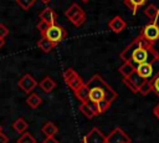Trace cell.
<instances>
[{"label":"cell","instance_id":"obj_6","mask_svg":"<svg viewBox=\"0 0 159 143\" xmlns=\"http://www.w3.org/2000/svg\"><path fill=\"white\" fill-rule=\"evenodd\" d=\"M148 80H145V78H143L142 76H139L137 72H134V73H132L129 77H127V78H123V83L132 91V92H139V88L147 82Z\"/></svg>","mask_w":159,"mask_h":143},{"label":"cell","instance_id":"obj_1","mask_svg":"<svg viewBox=\"0 0 159 143\" xmlns=\"http://www.w3.org/2000/svg\"><path fill=\"white\" fill-rule=\"evenodd\" d=\"M88 90H89V97L88 101L97 103L101 99H107L111 103L117 98V92L99 76L94 75L86 82Z\"/></svg>","mask_w":159,"mask_h":143},{"label":"cell","instance_id":"obj_12","mask_svg":"<svg viewBox=\"0 0 159 143\" xmlns=\"http://www.w3.org/2000/svg\"><path fill=\"white\" fill-rule=\"evenodd\" d=\"M40 20L47 22L50 26L57 24V14L51 9V7H46L41 14H40Z\"/></svg>","mask_w":159,"mask_h":143},{"label":"cell","instance_id":"obj_8","mask_svg":"<svg viewBox=\"0 0 159 143\" xmlns=\"http://www.w3.org/2000/svg\"><path fill=\"white\" fill-rule=\"evenodd\" d=\"M17 85H19V87H20L25 93H29V95H30V93L35 90V87L37 86V82H36V80H35L31 75L25 73V75L19 80Z\"/></svg>","mask_w":159,"mask_h":143},{"label":"cell","instance_id":"obj_18","mask_svg":"<svg viewBox=\"0 0 159 143\" xmlns=\"http://www.w3.org/2000/svg\"><path fill=\"white\" fill-rule=\"evenodd\" d=\"M41 132H42L46 137H53V136L58 132V128H57V126H56L53 122H46V123L42 126Z\"/></svg>","mask_w":159,"mask_h":143},{"label":"cell","instance_id":"obj_5","mask_svg":"<svg viewBox=\"0 0 159 143\" xmlns=\"http://www.w3.org/2000/svg\"><path fill=\"white\" fill-rule=\"evenodd\" d=\"M63 80L66 82V85L75 92L76 90H78L84 82L83 80L78 76V73L73 70V68H67L65 72H63Z\"/></svg>","mask_w":159,"mask_h":143},{"label":"cell","instance_id":"obj_13","mask_svg":"<svg viewBox=\"0 0 159 143\" xmlns=\"http://www.w3.org/2000/svg\"><path fill=\"white\" fill-rule=\"evenodd\" d=\"M75 96H76L77 99L81 101V103L87 102V101H88V97H89V90H88L87 85L83 83L78 90H76V91H75Z\"/></svg>","mask_w":159,"mask_h":143},{"label":"cell","instance_id":"obj_36","mask_svg":"<svg viewBox=\"0 0 159 143\" xmlns=\"http://www.w3.org/2000/svg\"><path fill=\"white\" fill-rule=\"evenodd\" d=\"M82 1H83V2H88L89 0H82Z\"/></svg>","mask_w":159,"mask_h":143},{"label":"cell","instance_id":"obj_34","mask_svg":"<svg viewBox=\"0 0 159 143\" xmlns=\"http://www.w3.org/2000/svg\"><path fill=\"white\" fill-rule=\"evenodd\" d=\"M4 45H5V41H4V39H0V48H1Z\"/></svg>","mask_w":159,"mask_h":143},{"label":"cell","instance_id":"obj_14","mask_svg":"<svg viewBox=\"0 0 159 143\" xmlns=\"http://www.w3.org/2000/svg\"><path fill=\"white\" fill-rule=\"evenodd\" d=\"M147 1H148V0H124V4H125V6H127L133 14H135L142 6H144V5L147 4Z\"/></svg>","mask_w":159,"mask_h":143},{"label":"cell","instance_id":"obj_3","mask_svg":"<svg viewBox=\"0 0 159 143\" xmlns=\"http://www.w3.org/2000/svg\"><path fill=\"white\" fill-rule=\"evenodd\" d=\"M143 40H145L148 44L153 45L159 40V25L157 22H150L148 25H145L139 35Z\"/></svg>","mask_w":159,"mask_h":143},{"label":"cell","instance_id":"obj_17","mask_svg":"<svg viewBox=\"0 0 159 143\" xmlns=\"http://www.w3.org/2000/svg\"><path fill=\"white\" fill-rule=\"evenodd\" d=\"M119 73L123 76V78H127L129 77L132 73L135 72V66L132 63V62H124L119 68H118Z\"/></svg>","mask_w":159,"mask_h":143},{"label":"cell","instance_id":"obj_24","mask_svg":"<svg viewBox=\"0 0 159 143\" xmlns=\"http://www.w3.org/2000/svg\"><path fill=\"white\" fill-rule=\"evenodd\" d=\"M17 143H36V139L34 138V136L29 132H25L22 134H20V137L16 141Z\"/></svg>","mask_w":159,"mask_h":143},{"label":"cell","instance_id":"obj_30","mask_svg":"<svg viewBox=\"0 0 159 143\" xmlns=\"http://www.w3.org/2000/svg\"><path fill=\"white\" fill-rule=\"evenodd\" d=\"M9 35V29L6 27V25L0 24V39H5Z\"/></svg>","mask_w":159,"mask_h":143},{"label":"cell","instance_id":"obj_4","mask_svg":"<svg viewBox=\"0 0 159 143\" xmlns=\"http://www.w3.org/2000/svg\"><path fill=\"white\" fill-rule=\"evenodd\" d=\"M66 35H67L66 30L62 26H60L58 24H55V25H51L42 36H45L47 40H50L56 46L66 37Z\"/></svg>","mask_w":159,"mask_h":143},{"label":"cell","instance_id":"obj_29","mask_svg":"<svg viewBox=\"0 0 159 143\" xmlns=\"http://www.w3.org/2000/svg\"><path fill=\"white\" fill-rule=\"evenodd\" d=\"M36 27H37V30L40 31V34L41 35H43L46 31H47V29L50 27V25L47 24V22H45V21H42V20H40L39 22H37V25H36Z\"/></svg>","mask_w":159,"mask_h":143},{"label":"cell","instance_id":"obj_10","mask_svg":"<svg viewBox=\"0 0 159 143\" xmlns=\"http://www.w3.org/2000/svg\"><path fill=\"white\" fill-rule=\"evenodd\" d=\"M80 112L86 117V118H89L92 119L93 117L98 116V111H97V106L96 103L91 102V101H87V102H83L80 104Z\"/></svg>","mask_w":159,"mask_h":143},{"label":"cell","instance_id":"obj_23","mask_svg":"<svg viewBox=\"0 0 159 143\" xmlns=\"http://www.w3.org/2000/svg\"><path fill=\"white\" fill-rule=\"evenodd\" d=\"M81 10H82V9H81V6H80L78 4L72 2V4L68 6V9L65 11V16H66V17L70 20V19H71L73 15H76V14H77L78 11H81Z\"/></svg>","mask_w":159,"mask_h":143},{"label":"cell","instance_id":"obj_11","mask_svg":"<svg viewBox=\"0 0 159 143\" xmlns=\"http://www.w3.org/2000/svg\"><path fill=\"white\" fill-rule=\"evenodd\" d=\"M108 27H109L113 32L119 34V32H122V31L127 27V24H125V21H124L120 16H114V17H112V19L108 21Z\"/></svg>","mask_w":159,"mask_h":143},{"label":"cell","instance_id":"obj_19","mask_svg":"<svg viewBox=\"0 0 159 143\" xmlns=\"http://www.w3.org/2000/svg\"><path fill=\"white\" fill-rule=\"evenodd\" d=\"M26 103H27V106L30 108L35 109V108L40 107V104L42 103V98L37 93H30L27 96V98H26Z\"/></svg>","mask_w":159,"mask_h":143},{"label":"cell","instance_id":"obj_9","mask_svg":"<svg viewBox=\"0 0 159 143\" xmlns=\"http://www.w3.org/2000/svg\"><path fill=\"white\" fill-rule=\"evenodd\" d=\"M83 143H106V136L94 127L83 137Z\"/></svg>","mask_w":159,"mask_h":143},{"label":"cell","instance_id":"obj_32","mask_svg":"<svg viewBox=\"0 0 159 143\" xmlns=\"http://www.w3.org/2000/svg\"><path fill=\"white\" fill-rule=\"evenodd\" d=\"M7 141H9L7 136L4 133H0V143H7Z\"/></svg>","mask_w":159,"mask_h":143},{"label":"cell","instance_id":"obj_15","mask_svg":"<svg viewBox=\"0 0 159 143\" xmlns=\"http://www.w3.org/2000/svg\"><path fill=\"white\" fill-rule=\"evenodd\" d=\"M40 87L42 88L43 92L50 93V92H52V91L55 90V87H56V82H55L50 76H46V77L40 82Z\"/></svg>","mask_w":159,"mask_h":143},{"label":"cell","instance_id":"obj_33","mask_svg":"<svg viewBox=\"0 0 159 143\" xmlns=\"http://www.w3.org/2000/svg\"><path fill=\"white\" fill-rule=\"evenodd\" d=\"M153 113H154V116H155V117L159 119V103H158V104L154 107V109H153Z\"/></svg>","mask_w":159,"mask_h":143},{"label":"cell","instance_id":"obj_26","mask_svg":"<svg viewBox=\"0 0 159 143\" xmlns=\"http://www.w3.org/2000/svg\"><path fill=\"white\" fill-rule=\"evenodd\" d=\"M36 0H16V4L22 9V10H30Z\"/></svg>","mask_w":159,"mask_h":143},{"label":"cell","instance_id":"obj_25","mask_svg":"<svg viewBox=\"0 0 159 143\" xmlns=\"http://www.w3.org/2000/svg\"><path fill=\"white\" fill-rule=\"evenodd\" d=\"M96 106H97L98 114H101V113H104V112L111 107V102H109V101H107V99H101L99 102H97V103H96Z\"/></svg>","mask_w":159,"mask_h":143},{"label":"cell","instance_id":"obj_2","mask_svg":"<svg viewBox=\"0 0 159 143\" xmlns=\"http://www.w3.org/2000/svg\"><path fill=\"white\" fill-rule=\"evenodd\" d=\"M133 41L135 44V47L132 53L130 62L134 66H138L142 63H154V62L159 61V53L154 48L153 45L148 44L140 36L135 37Z\"/></svg>","mask_w":159,"mask_h":143},{"label":"cell","instance_id":"obj_28","mask_svg":"<svg viewBox=\"0 0 159 143\" xmlns=\"http://www.w3.org/2000/svg\"><path fill=\"white\" fill-rule=\"evenodd\" d=\"M150 92H152V83H150V81L148 80V81L139 88V93L143 95V96H147V95L150 93Z\"/></svg>","mask_w":159,"mask_h":143},{"label":"cell","instance_id":"obj_16","mask_svg":"<svg viewBox=\"0 0 159 143\" xmlns=\"http://www.w3.org/2000/svg\"><path fill=\"white\" fill-rule=\"evenodd\" d=\"M144 14H145V16L148 19H150L152 21H155L157 17L159 16V7L155 4H149L144 9Z\"/></svg>","mask_w":159,"mask_h":143},{"label":"cell","instance_id":"obj_7","mask_svg":"<svg viewBox=\"0 0 159 143\" xmlns=\"http://www.w3.org/2000/svg\"><path fill=\"white\" fill-rule=\"evenodd\" d=\"M106 143H130V137L122 128L117 127L106 137Z\"/></svg>","mask_w":159,"mask_h":143},{"label":"cell","instance_id":"obj_22","mask_svg":"<svg viewBox=\"0 0 159 143\" xmlns=\"http://www.w3.org/2000/svg\"><path fill=\"white\" fill-rule=\"evenodd\" d=\"M70 21H71L76 27L82 26V25L84 24V21H86V12H84L83 10L78 11L76 15H73V16L70 19Z\"/></svg>","mask_w":159,"mask_h":143},{"label":"cell","instance_id":"obj_31","mask_svg":"<svg viewBox=\"0 0 159 143\" xmlns=\"http://www.w3.org/2000/svg\"><path fill=\"white\" fill-rule=\"evenodd\" d=\"M42 143H60L55 137H46L43 141H42Z\"/></svg>","mask_w":159,"mask_h":143},{"label":"cell","instance_id":"obj_27","mask_svg":"<svg viewBox=\"0 0 159 143\" xmlns=\"http://www.w3.org/2000/svg\"><path fill=\"white\" fill-rule=\"evenodd\" d=\"M152 83V92H154L158 97H159V73L155 75L152 80H149Z\"/></svg>","mask_w":159,"mask_h":143},{"label":"cell","instance_id":"obj_21","mask_svg":"<svg viewBox=\"0 0 159 143\" xmlns=\"http://www.w3.org/2000/svg\"><path fill=\"white\" fill-rule=\"evenodd\" d=\"M12 127H14L15 132H17L19 134H22V133H25V132H26V129H27L29 124H27V122H26L24 118L19 117V118L12 123Z\"/></svg>","mask_w":159,"mask_h":143},{"label":"cell","instance_id":"obj_20","mask_svg":"<svg viewBox=\"0 0 159 143\" xmlns=\"http://www.w3.org/2000/svg\"><path fill=\"white\" fill-rule=\"evenodd\" d=\"M37 47H39V48H41L43 52H51V51L53 50L55 45H53L50 40H47L45 36H42V37L37 41Z\"/></svg>","mask_w":159,"mask_h":143},{"label":"cell","instance_id":"obj_35","mask_svg":"<svg viewBox=\"0 0 159 143\" xmlns=\"http://www.w3.org/2000/svg\"><path fill=\"white\" fill-rule=\"evenodd\" d=\"M0 133H2V127L0 126Z\"/></svg>","mask_w":159,"mask_h":143}]
</instances>
